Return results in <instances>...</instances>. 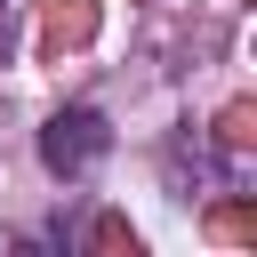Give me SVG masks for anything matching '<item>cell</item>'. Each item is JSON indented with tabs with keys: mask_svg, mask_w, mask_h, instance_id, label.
<instances>
[{
	"mask_svg": "<svg viewBox=\"0 0 257 257\" xmlns=\"http://www.w3.org/2000/svg\"><path fill=\"white\" fill-rule=\"evenodd\" d=\"M104 153V120L88 112V104H72V112H56L48 128H40V161L56 169V177H72V169H88Z\"/></svg>",
	"mask_w": 257,
	"mask_h": 257,
	"instance_id": "6da1fadb",
	"label": "cell"
}]
</instances>
